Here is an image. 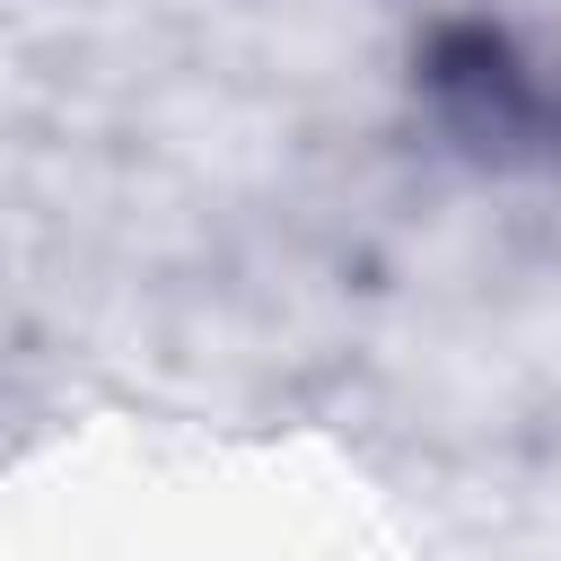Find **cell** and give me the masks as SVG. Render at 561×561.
Instances as JSON below:
<instances>
[{"label": "cell", "mask_w": 561, "mask_h": 561, "mask_svg": "<svg viewBox=\"0 0 561 561\" xmlns=\"http://www.w3.org/2000/svg\"><path fill=\"white\" fill-rule=\"evenodd\" d=\"M412 88L430 123L491 167L561 158V53L508 18H438L412 61Z\"/></svg>", "instance_id": "obj_1"}]
</instances>
